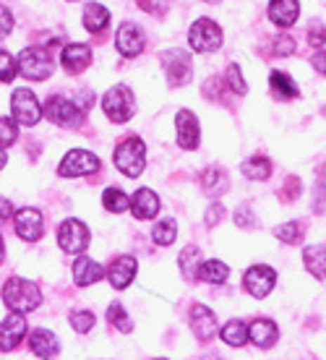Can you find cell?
Masks as SVG:
<instances>
[{
  "instance_id": "37",
  "label": "cell",
  "mask_w": 326,
  "mask_h": 360,
  "mask_svg": "<svg viewBox=\"0 0 326 360\" xmlns=\"http://www.w3.org/2000/svg\"><path fill=\"white\" fill-rule=\"evenodd\" d=\"M225 79H227V86L235 91V94H245V91H248V86H245V82H243V73H240V65L237 63L227 65Z\"/></svg>"
},
{
  "instance_id": "17",
  "label": "cell",
  "mask_w": 326,
  "mask_h": 360,
  "mask_svg": "<svg viewBox=\"0 0 326 360\" xmlns=\"http://www.w3.org/2000/svg\"><path fill=\"white\" fill-rule=\"evenodd\" d=\"M131 212L136 219H152V217L159 214V198H157L155 191L138 188L131 198Z\"/></svg>"
},
{
  "instance_id": "47",
  "label": "cell",
  "mask_w": 326,
  "mask_h": 360,
  "mask_svg": "<svg viewBox=\"0 0 326 360\" xmlns=\"http://www.w3.org/2000/svg\"><path fill=\"white\" fill-rule=\"evenodd\" d=\"M13 214H16V212H13L8 198H0V222H3V219H11Z\"/></svg>"
},
{
  "instance_id": "25",
  "label": "cell",
  "mask_w": 326,
  "mask_h": 360,
  "mask_svg": "<svg viewBox=\"0 0 326 360\" xmlns=\"http://www.w3.org/2000/svg\"><path fill=\"white\" fill-rule=\"evenodd\" d=\"M303 262H306V269L313 274V277L324 279L326 277V248L324 245H308L303 251Z\"/></svg>"
},
{
  "instance_id": "29",
  "label": "cell",
  "mask_w": 326,
  "mask_h": 360,
  "mask_svg": "<svg viewBox=\"0 0 326 360\" xmlns=\"http://www.w3.org/2000/svg\"><path fill=\"white\" fill-rule=\"evenodd\" d=\"M222 340L230 347H243L248 342V326L243 321H230V324L222 329Z\"/></svg>"
},
{
  "instance_id": "41",
  "label": "cell",
  "mask_w": 326,
  "mask_h": 360,
  "mask_svg": "<svg viewBox=\"0 0 326 360\" xmlns=\"http://www.w3.org/2000/svg\"><path fill=\"white\" fill-rule=\"evenodd\" d=\"M13 13H11L6 6H0V37H8L13 32Z\"/></svg>"
},
{
  "instance_id": "7",
  "label": "cell",
  "mask_w": 326,
  "mask_h": 360,
  "mask_svg": "<svg viewBox=\"0 0 326 360\" xmlns=\"http://www.w3.org/2000/svg\"><path fill=\"white\" fill-rule=\"evenodd\" d=\"M100 170V157H94L86 149H73L63 157V162L58 167V172L63 178H82V175H91Z\"/></svg>"
},
{
  "instance_id": "19",
  "label": "cell",
  "mask_w": 326,
  "mask_h": 360,
  "mask_svg": "<svg viewBox=\"0 0 326 360\" xmlns=\"http://www.w3.org/2000/svg\"><path fill=\"white\" fill-rule=\"evenodd\" d=\"M300 3L298 0H272L269 3V18L277 27H292L298 21Z\"/></svg>"
},
{
  "instance_id": "16",
  "label": "cell",
  "mask_w": 326,
  "mask_h": 360,
  "mask_svg": "<svg viewBox=\"0 0 326 360\" xmlns=\"http://www.w3.org/2000/svg\"><path fill=\"white\" fill-rule=\"evenodd\" d=\"M136 277V259H131V256H120L112 262V266L107 269V279L110 285L115 290H123L128 288L131 282Z\"/></svg>"
},
{
  "instance_id": "22",
  "label": "cell",
  "mask_w": 326,
  "mask_h": 360,
  "mask_svg": "<svg viewBox=\"0 0 326 360\" xmlns=\"http://www.w3.org/2000/svg\"><path fill=\"white\" fill-rule=\"evenodd\" d=\"M29 345H32V352H34L37 358H55L58 350H60L58 337H55L53 332H47V329H37V332H32Z\"/></svg>"
},
{
  "instance_id": "36",
  "label": "cell",
  "mask_w": 326,
  "mask_h": 360,
  "mask_svg": "<svg viewBox=\"0 0 326 360\" xmlns=\"http://www.w3.org/2000/svg\"><path fill=\"white\" fill-rule=\"evenodd\" d=\"M107 319H110V324L115 326V329H120V332H131V329H133V324H131L128 314L123 311V306H118V303H112V306H110Z\"/></svg>"
},
{
  "instance_id": "9",
  "label": "cell",
  "mask_w": 326,
  "mask_h": 360,
  "mask_svg": "<svg viewBox=\"0 0 326 360\" xmlns=\"http://www.w3.org/2000/svg\"><path fill=\"white\" fill-rule=\"evenodd\" d=\"M162 68L170 86H183L190 82V55L185 50H167L162 55Z\"/></svg>"
},
{
  "instance_id": "23",
  "label": "cell",
  "mask_w": 326,
  "mask_h": 360,
  "mask_svg": "<svg viewBox=\"0 0 326 360\" xmlns=\"http://www.w3.org/2000/svg\"><path fill=\"white\" fill-rule=\"evenodd\" d=\"M91 63V50L86 45H68L63 50V68L71 73L86 71Z\"/></svg>"
},
{
  "instance_id": "46",
  "label": "cell",
  "mask_w": 326,
  "mask_h": 360,
  "mask_svg": "<svg viewBox=\"0 0 326 360\" xmlns=\"http://www.w3.org/2000/svg\"><path fill=\"white\" fill-rule=\"evenodd\" d=\"M311 63H313V68H316L318 73H326V50H318V53L311 58Z\"/></svg>"
},
{
  "instance_id": "38",
  "label": "cell",
  "mask_w": 326,
  "mask_h": 360,
  "mask_svg": "<svg viewBox=\"0 0 326 360\" xmlns=\"http://www.w3.org/2000/svg\"><path fill=\"white\" fill-rule=\"evenodd\" d=\"M68 321H71V326L76 329V332H91V326H94V314H89V311H73L71 316H68Z\"/></svg>"
},
{
  "instance_id": "40",
  "label": "cell",
  "mask_w": 326,
  "mask_h": 360,
  "mask_svg": "<svg viewBox=\"0 0 326 360\" xmlns=\"http://www.w3.org/2000/svg\"><path fill=\"white\" fill-rule=\"evenodd\" d=\"M138 6L152 16H164L170 11V0H138Z\"/></svg>"
},
{
  "instance_id": "11",
  "label": "cell",
  "mask_w": 326,
  "mask_h": 360,
  "mask_svg": "<svg viewBox=\"0 0 326 360\" xmlns=\"http://www.w3.org/2000/svg\"><path fill=\"white\" fill-rule=\"evenodd\" d=\"M24 332H27V319L21 316V311L6 316L0 324V352H11L13 347H18L24 340Z\"/></svg>"
},
{
  "instance_id": "12",
  "label": "cell",
  "mask_w": 326,
  "mask_h": 360,
  "mask_svg": "<svg viewBox=\"0 0 326 360\" xmlns=\"http://www.w3.org/2000/svg\"><path fill=\"white\" fill-rule=\"evenodd\" d=\"M13 230H16L21 240H29V243L42 238V214L32 207L21 209V212L13 214Z\"/></svg>"
},
{
  "instance_id": "8",
  "label": "cell",
  "mask_w": 326,
  "mask_h": 360,
  "mask_svg": "<svg viewBox=\"0 0 326 360\" xmlns=\"http://www.w3.org/2000/svg\"><path fill=\"white\" fill-rule=\"evenodd\" d=\"M58 243L65 253H84L89 245V230L79 219H65L58 227Z\"/></svg>"
},
{
  "instance_id": "5",
  "label": "cell",
  "mask_w": 326,
  "mask_h": 360,
  "mask_svg": "<svg viewBox=\"0 0 326 360\" xmlns=\"http://www.w3.org/2000/svg\"><path fill=\"white\" fill-rule=\"evenodd\" d=\"M188 42L196 53H214L222 47V29L211 18H199L188 32Z\"/></svg>"
},
{
  "instance_id": "34",
  "label": "cell",
  "mask_w": 326,
  "mask_h": 360,
  "mask_svg": "<svg viewBox=\"0 0 326 360\" xmlns=\"http://www.w3.org/2000/svg\"><path fill=\"white\" fill-rule=\"evenodd\" d=\"M175 235H178V230H175V222H172V219L157 222L155 230H152V238H155L157 245H170L172 240H175Z\"/></svg>"
},
{
  "instance_id": "6",
  "label": "cell",
  "mask_w": 326,
  "mask_h": 360,
  "mask_svg": "<svg viewBox=\"0 0 326 360\" xmlns=\"http://www.w3.org/2000/svg\"><path fill=\"white\" fill-rule=\"evenodd\" d=\"M11 112H13V120L21 123V126H37L39 117H42V108H39V99L34 97L32 89H16L13 97H11Z\"/></svg>"
},
{
  "instance_id": "14",
  "label": "cell",
  "mask_w": 326,
  "mask_h": 360,
  "mask_svg": "<svg viewBox=\"0 0 326 360\" xmlns=\"http://www.w3.org/2000/svg\"><path fill=\"white\" fill-rule=\"evenodd\" d=\"M115 45H118V50L126 55V58H136V55L144 50V34H141V29H138L136 24L126 21V24L118 29Z\"/></svg>"
},
{
  "instance_id": "43",
  "label": "cell",
  "mask_w": 326,
  "mask_h": 360,
  "mask_svg": "<svg viewBox=\"0 0 326 360\" xmlns=\"http://www.w3.org/2000/svg\"><path fill=\"white\" fill-rule=\"evenodd\" d=\"M274 53L277 55L295 53V42H292V37H277V39H274Z\"/></svg>"
},
{
  "instance_id": "42",
  "label": "cell",
  "mask_w": 326,
  "mask_h": 360,
  "mask_svg": "<svg viewBox=\"0 0 326 360\" xmlns=\"http://www.w3.org/2000/svg\"><path fill=\"white\" fill-rule=\"evenodd\" d=\"M324 39H326L324 27H321L318 21H313V24L308 27V42H311L313 47H321V45H324Z\"/></svg>"
},
{
  "instance_id": "33",
  "label": "cell",
  "mask_w": 326,
  "mask_h": 360,
  "mask_svg": "<svg viewBox=\"0 0 326 360\" xmlns=\"http://www.w3.org/2000/svg\"><path fill=\"white\" fill-rule=\"evenodd\" d=\"M274 235L280 238L282 243H300L303 240V227H300V222H285V225H280L277 230H274Z\"/></svg>"
},
{
  "instance_id": "1",
  "label": "cell",
  "mask_w": 326,
  "mask_h": 360,
  "mask_svg": "<svg viewBox=\"0 0 326 360\" xmlns=\"http://www.w3.org/2000/svg\"><path fill=\"white\" fill-rule=\"evenodd\" d=\"M3 303L11 308V311H21V314H29V311H37L39 303H42V292L34 282L29 279H18L11 277L6 285H3Z\"/></svg>"
},
{
  "instance_id": "26",
  "label": "cell",
  "mask_w": 326,
  "mask_h": 360,
  "mask_svg": "<svg viewBox=\"0 0 326 360\" xmlns=\"http://www.w3.org/2000/svg\"><path fill=\"white\" fill-rule=\"evenodd\" d=\"M227 277H230V269H227V264L217 262V259H211V262H204L199 266V279H204V282H211V285H222V282H227Z\"/></svg>"
},
{
  "instance_id": "4",
  "label": "cell",
  "mask_w": 326,
  "mask_h": 360,
  "mask_svg": "<svg viewBox=\"0 0 326 360\" xmlns=\"http://www.w3.org/2000/svg\"><path fill=\"white\" fill-rule=\"evenodd\" d=\"M18 73L32 82H45L53 73V58L47 55L45 47H27L18 55Z\"/></svg>"
},
{
  "instance_id": "44",
  "label": "cell",
  "mask_w": 326,
  "mask_h": 360,
  "mask_svg": "<svg viewBox=\"0 0 326 360\" xmlns=\"http://www.w3.org/2000/svg\"><path fill=\"white\" fill-rule=\"evenodd\" d=\"M235 222H237L240 227L254 225V214H251V212H248L245 207H240V209H237V214H235Z\"/></svg>"
},
{
  "instance_id": "35",
  "label": "cell",
  "mask_w": 326,
  "mask_h": 360,
  "mask_svg": "<svg viewBox=\"0 0 326 360\" xmlns=\"http://www.w3.org/2000/svg\"><path fill=\"white\" fill-rule=\"evenodd\" d=\"M16 139H18L16 120H11V117H0V149L16 144Z\"/></svg>"
},
{
  "instance_id": "13",
  "label": "cell",
  "mask_w": 326,
  "mask_h": 360,
  "mask_svg": "<svg viewBox=\"0 0 326 360\" xmlns=\"http://www.w3.org/2000/svg\"><path fill=\"white\" fill-rule=\"evenodd\" d=\"M45 115L50 117L53 123H58V126H76V123L82 120V110L76 108L71 99L53 97L50 102H47Z\"/></svg>"
},
{
  "instance_id": "18",
  "label": "cell",
  "mask_w": 326,
  "mask_h": 360,
  "mask_svg": "<svg viewBox=\"0 0 326 360\" xmlns=\"http://www.w3.org/2000/svg\"><path fill=\"white\" fill-rule=\"evenodd\" d=\"M190 329L196 332L199 340H207L209 342L214 337V332H217V319H214V314L209 308L193 306V311H190Z\"/></svg>"
},
{
  "instance_id": "24",
  "label": "cell",
  "mask_w": 326,
  "mask_h": 360,
  "mask_svg": "<svg viewBox=\"0 0 326 360\" xmlns=\"http://www.w3.org/2000/svg\"><path fill=\"white\" fill-rule=\"evenodd\" d=\"M107 24H110V11L102 3H86V8H84V27H86V32L100 34V32L107 29Z\"/></svg>"
},
{
  "instance_id": "30",
  "label": "cell",
  "mask_w": 326,
  "mask_h": 360,
  "mask_svg": "<svg viewBox=\"0 0 326 360\" xmlns=\"http://www.w3.org/2000/svg\"><path fill=\"white\" fill-rule=\"evenodd\" d=\"M204 188H207L209 196H219L227 188V175L219 167H209L204 172Z\"/></svg>"
},
{
  "instance_id": "31",
  "label": "cell",
  "mask_w": 326,
  "mask_h": 360,
  "mask_svg": "<svg viewBox=\"0 0 326 360\" xmlns=\"http://www.w3.org/2000/svg\"><path fill=\"white\" fill-rule=\"evenodd\" d=\"M102 201H105L107 212H112V214H123L126 209H131V201H128V196L120 188H107Z\"/></svg>"
},
{
  "instance_id": "32",
  "label": "cell",
  "mask_w": 326,
  "mask_h": 360,
  "mask_svg": "<svg viewBox=\"0 0 326 360\" xmlns=\"http://www.w3.org/2000/svg\"><path fill=\"white\" fill-rule=\"evenodd\" d=\"M201 251L199 248H185V251L181 253V269H183V277L185 279H193L199 277V266H201Z\"/></svg>"
},
{
  "instance_id": "48",
  "label": "cell",
  "mask_w": 326,
  "mask_h": 360,
  "mask_svg": "<svg viewBox=\"0 0 326 360\" xmlns=\"http://www.w3.org/2000/svg\"><path fill=\"white\" fill-rule=\"evenodd\" d=\"M6 162H8V157H6V149H0V170L6 167Z\"/></svg>"
},
{
  "instance_id": "50",
  "label": "cell",
  "mask_w": 326,
  "mask_h": 360,
  "mask_svg": "<svg viewBox=\"0 0 326 360\" xmlns=\"http://www.w3.org/2000/svg\"><path fill=\"white\" fill-rule=\"evenodd\" d=\"M207 3H219V0H207Z\"/></svg>"
},
{
  "instance_id": "3",
  "label": "cell",
  "mask_w": 326,
  "mask_h": 360,
  "mask_svg": "<svg viewBox=\"0 0 326 360\" xmlns=\"http://www.w3.org/2000/svg\"><path fill=\"white\" fill-rule=\"evenodd\" d=\"M102 110H105V115H107L112 123H128L131 115L136 112V102H133L131 89L123 86V84H118V86H112L110 91H105Z\"/></svg>"
},
{
  "instance_id": "49",
  "label": "cell",
  "mask_w": 326,
  "mask_h": 360,
  "mask_svg": "<svg viewBox=\"0 0 326 360\" xmlns=\"http://www.w3.org/2000/svg\"><path fill=\"white\" fill-rule=\"evenodd\" d=\"M3 256H6V245H3V235H0V264H3Z\"/></svg>"
},
{
  "instance_id": "21",
  "label": "cell",
  "mask_w": 326,
  "mask_h": 360,
  "mask_svg": "<svg viewBox=\"0 0 326 360\" xmlns=\"http://www.w3.org/2000/svg\"><path fill=\"white\" fill-rule=\"evenodd\" d=\"M102 274H105V269L97 262H91L89 256H82L79 262L73 264V279H76L79 288H89L94 282H100Z\"/></svg>"
},
{
  "instance_id": "2",
  "label": "cell",
  "mask_w": 326,
  "mask_h": 360,
  "mask_svg": "<svg viewBox=\"0 0 326 360\" xmlns=\"http://www.w3.org/2000/svg\"><path fill=\"white\" fill-rule=\"evenodd\" d=\"M115 165H118V170L126 175V178H138L141 172H144V165H146V146L141 139H126V141H120L118 149H115Z\"/></svg>"
},
{
  "instance_id": "27",
  "label": "cell",
  "mask_w": 326,
  "mask_h": 360,
  "mask_svg": "<svg viewBox=\"0 0 326 360\" xmlns=\"http://www.w3.org/2000/svg\"><path fill=\"white\" fill-rule=\"evenodd\" d=\"M269 86H272V91L280 99H295L298 97V86L292 84V79L287 76V73L274 71L272 76H269Z\"/></svg>"
},
{
  "instance_id": "20",
  "label": "cell",
  "mask_w": 326,
  "mask_h": 360,
  "mask_svg": "<svg viewBox=\"0 0 326 360\" xmlns=\"http://www.w3.org/2000/svg\"><path fill=\"white\" fill-rule=\"evenodd\" d=\"M248 340L256 345V347H272L277 342V324L269 321V319H256L254 324L248 326Z\"/></svg>"
},
{
  "instance_id": "45",
  "label": "cell",
  "mask_w": 326,
  "mask_h": 360,
  "mask_svg": "<svg viewBox=\"0 0 326 360\" xmlns=\"http://www.w3.org/2000/svg\"><path fill=\"white\" fill-rule=\"evenodd\" d=\"M222 214H225V209L219 207V204H214V207L209 209V214H207V225L214 227L219 222V217H222Z\"/></svg>"
},
{
  "instance_id": "39",
  "label": "cell",
  "mask_w": 326,
  "mask_h": 360,
  "mask_svg": "<svg viewBox=\"0 0 326 360\" xmlns=\"http://www.w3.org/2000/svg\"><path fill=\"white\" fill-rule=\"evenodd\" d=\"M18 71V63L8 53H0V82H13Z\"/></svg>"
},
{
  "instance_id": "28",
  "label": "cell",
  "mask_w": 326,
  "mask_h": 360,
  "mask_svg": "<svg viewBox=\"0 0 326 360\" xmlns=\"http://www.w3.org/2000/svg\"><path fill=\"white\" fill-rule=\"evenodd\" d=\"M243 175L251 180H266L272 175V162H269L266 157H251V160L243 165Z\"/></svg>"
},
{
  "instance_id": "10",
  "label": "cell",
  "mask_w": 326,
  "mask_h": 360,
  "mask_svg": "<svg viewBox=\"0 0 326 360\" xmlns=\"http://www.w3.org/2000/svg\"><path fill=\"white\" fill-rule=\"evenodd\" d=\"M274 282H277V271H274L272 266H263V264H259V266H251V269L245 271V277H243L245 290H248L254 297H266V295H269V292L274 290Z\"/></svg>"
},
{
  "instance_id": "15",
  "label": "cell",
  "mask_w": 326,
  "mask_h": 360,
  "mask_svg": "<svg viewBox=\"0 0 326 360\" xmlns=\"http://www.w3.org/2000/svg\"><path fill=\"white\" fill-rule=\"evenodd\" d=\"M178 144L183 146V149H196L199 146V120H196V115L190 112V110H181L178 112Z\"/></svg>"
}]
</instances>
